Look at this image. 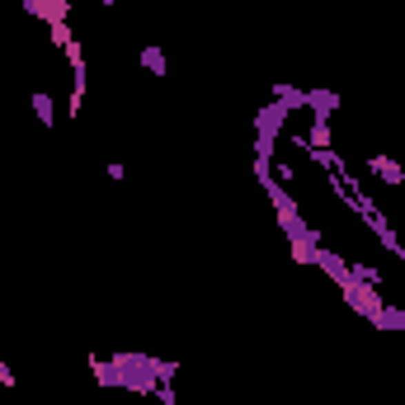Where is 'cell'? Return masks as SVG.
Masks as SVG:
<instances>
[{
	"mask_svg": "<svg viewBox=\"0 0 405 405\" xmlns=\"http://www.w3.org/2000/svg\"><path fill=\"white\" fill-rule=\"evenodd\" d=\"M368 170H373V175H377L382 184H396V189H401L405 184V170L396 161H391V156H373V161H368Z\"/></svg>",
	"mask_w": 405,
	"mask_h": 405,
	"instance_id": "obj_1",
	"label": "cell"
},
{
	"mask_svg": "<svg viewBox=\"0 0 405 405\" xmlns=\"http://www.w3.org/2000/svg\"><path fill=\"white\" fill-rule=\"evenodd\" d=\"M33 108H38L43 128H52V123H57V108H52V99H48V90H33Z\"/></svg>",
	"mask_w": 405,
	"mask_h": 405,
	"instance_id": "obj_2",
	"label": "cell"
},
{
	"mask_svg": "<svg viewBox=\"0 0 405 405\" xmlns=\"http://www.w3.org/2000/svg\"><path fill=\"white\" fill-rule=\"evenodd\" d=\"M141 66H146L151 76H165V52H161V48H151V43H146V48H141Z\"/></svg>",
	"mask_w": 405,
	"mask_h": 405,
	"instance_id": "obj_3",
	"label": "cell"
},
{
	"mask_svg": "<svg viewBox=\"0 0 405 405\" xmlns=\"http://www.w3.org/2000/svg\"><path fill=\"white\" fill-rule=\"evenodd\" d=\"M0 386H5V391H14V373H10V363H5V358H0Z\"/></svg>",
	"mask_w": 405,
	"mask_h": 405,
	"instance_id": "obj_4",
	"label": "cell"
}]
</instances>
